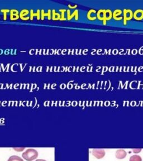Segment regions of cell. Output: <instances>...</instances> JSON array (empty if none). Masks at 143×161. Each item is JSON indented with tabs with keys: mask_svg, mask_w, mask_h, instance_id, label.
<instances>
[{
	"mask_svg": "<svg viewBox=\"0 0 143 161\" xmlns=\"http://www.w3.org/2000/svg\"><path fill=\"white\" fill-rule=\"evenodd\" d=\"M22 156L27 161H33L38 157V152L34 149H28L23 153Z\"/></svg>",
	"mask_w": 143,
	"mask_h": 161,
	"instance_id": "6da1fadb",
	"label": "cell"
},
{
	"mask_svg": "<svg viewBox=\"0 0 143 161\" xmlns=\"http://www.w3.org/2000/svg\"><path fill=\"white\" fill-rule=\"evenodd\" d=\"M123 12V25H126L127 24L126 22L128 20H131L133 18V12L131 10H127V9H124Z\"/></svg>",
	"mask_w": 143,
	"mask_h": 161,
	"instance_id": "7a4b0ae2",
	"label": "cell"
},
{
	"mask_svg": "<svg viewBox=\"0 0 143 161\" xmlns=\"http://www.w3.org/2000/svg\"><path fill=\"white\" fill-rule=\"evenodd\" d=\"M92 154L97 159H101L105 155V152L104 149H95L92 151Z\"/></svg>",
	"mask_w": 143,
	"mask_h": 161,
	"instance_id": "3957f363",
	"label": "cell"
},
{
	"mask_svg": "<svg viewBox=\"0 0 143 161\" xmlns=\"http://www.w3.org/2000/svg\"><path fill=\"white\" fill-rule=\"evenodd\" d=\"M133 17L136 20L143 19V10L140 9L136 10L133 14Z\"/></svg>",
	"mask_w": 143,
	"mask_h": 161,
	"instance_id": "277c9868",
	"label": "cell"
},
{
	"mask_svg": "<svg viewBox=\"0 0 143 161\" xmlns=\"http://www.w3.org/2000/svg\"><path fill=\"white\" fill-rule=\"evenodd\" d=\"M10 20L12 21L17 20L19 17L20 16L19 15V11L15 9H12L10 10Z\"/></svg>",
	"mask_w": 143,
	"mask_h": 161,
	"instance_id": "5b68a950",
	"label": "cell"
},
{
	"mask_svg": "<svg viewBox=\"0 0 143 161\" xmlns=\"http://www.w3.org/2000/svg\"><path fill=\"white\" fill-rule=\"evenodd\" d=\"M67 20H70L74 16H75V20H78V11L77 10H74V12L70 15V10H67Z\"/></svg>",
	"mask_w": 143,
	"mask_h": 161,
	"instance_id": "8992f818",
	"label": "cell"
},
{
	"mask_svg": "<svg viewBox=\"0 0 143 161\" xmlns=\"http://www.w3.org/2000/svg\"><path fill=\"white\" fill-rule=\"evenodd\" d=\"M122 14V11L119 9L115 10L114 11V12L113 13V17L114 20H116V21H120L123 19V17H120L118 16L119 15H121Z\"/></svg>",
	"mask_w": 143,
	"mask_h": 161,
	"instance_id": "52a82bcc",
	"label": "cell"
},
{
	"mask_svg": "<svg viewBox=\"0 0 143 161\" xmlns=\"http://www.w3.org/2000/svg\"><path fill=\"white\" fill-rule=\"evenodd\" d=\"M126 152L123 149H118L116 152V157L118 159H123L126 156Z\"/></svg>",
	"mask_w": 143,
	"mask_h": 161,
	"instance_id": "ba28073f",
	"label": "cell"
},
{
	"mask_svg": "<svg viewBox=\"0 0 143 161\" xmlns=\"http://www.w3.org/2000/svg\"><path fill=\"white\" fill-rule=\"evenodd\" d=\"M29 14V11L27 9H24L21 10L20 13V18L22 20H28L30 19V17H25V16L28 15Z\"/></svg>",
	"mask_w": 143,
	"mask_h": 161,
	"instance_id": "9c48e42d",
	"label": "cell"
},
{
	"mask_svg": "<svg viewBox=\"0 0 143 161\" xmlns=\"http://www.w3.org/2000/svg\"><path fill=\"white\" fill-rule=\"evenodd\" d=\"M95 14H96V10L94 9L90 10L89 11L88 14H87V18L89 20L91 21H94L97 19V16H94Z\"/></svg>",
	"mask_w": 143,
	"mask_h": 161,
	"instance_id": "30bf717a",
	"label": "cell"
},
{
	"mask_svg": "<svg viewBox=\"0 0 143 161\" xmlns=\"http://www.w3.org/2000/svg\"><path fill=\"white\" fill-rule=\"evenodd\" d=\"M51 10H49L48 11L47 13H45L44 10H42L41 11V20H44V17L48 16V19L50 20L52 19V16H51Z\"/></svg>",
	"mask_w": 143,
	"mask_h": 161,
	"instance_id": "8fae6325",
	"label": "cell"
},
{
	"mask_svg": "<svg viewBox=\"0 0 143 161\" xmlns=\"http://www.w3.org/2000/svg\"><path fill=\"white\" fill-rule=\"evenodd\" d=\"M34 16L37 17V20H39L40 19V11L39 10H37L36 13H34L33 10H31L30 11V19L31 20H33V17Z\"/></svg>",
	"mask_w": 143,
	"mask_h": 161,
	"instance_id": "7c38bea8",
	"label": "cell"
},
{
	"mask_svg": "<svg viewBox=\"0 0 143 161\" xmlns=\"http://www.w3.org/2000/svg\"><path fill=\"white\" fill-rule=\"evenodd\" d=\"M105 10H104V9L99 10L97 13V19L101 21H104L105 20Z\"/></svg>",
	"mask_w": 143,
	"mask_h": 161,
	"instance_id": "4fadbf2b",
	"label": "cell"
},
{
	"mask_svg": "<svg viewBox=\"0 0 143 161\" xmlns=\"http://www.w3.org/2000/svg\"><path fill=\"white\" fill-rule=\"evenodd\" d=\"M113 17V12L110 10H105V20L108 21V20H111Z\"/></svg>",
	"mask_w": 143,
	"mask_h": 161,
	"instance_id": "5bb4252c",
	"label": "cell"
},
{
	"mask_svg": "<svg viewBox=\"0 0 143 161\" xmlns=\"http://www.w3.org/2000/svg\"><path fill=\"white\" fill-rule=\"evenodd\" d=\"M52 19L53 20H58L60 19L61 18V16L60 15L58 14V13H56L55 12V10H52Z\"/></svg>",
	"mask_w": 143,
	"mask_h": 161,
	"instance_id": "9a60e30c",
	"label": "cell"
},
{
	"mask_svg": "<svg viewBox=\"0 0 143 161\" xmlns=\"http://www.w3.org/2000/svg\"><path fill=\"white\" fill-rule=\"evenodd\" d=\"M7 161H24V160L19 156H11Z\"/></svg>",
	"mask_w": 143,
	"mask_h": 161,
	"instance_id": "2e32d148",
	"label": "cell"
},
{
	"mask_svg": "<svg viewBox=\"0 0 143 161\" xmlns=\"http://www.w3.org/2000/svg\"><path fill=\"white\" fill-rule=\"evenodd\" d=\"M130 161H142V159L140 156L134 155L130 157Z\"/></svg>",
	"mask_w": 143,
	"mask_h": 161,
	"instance_id": "e0dca14e",
	"label": "cell"
},
{
	"mask_svg": "<svg viewBox=\"0 0 143 161\" xmlns=\"http://www.w3.org/2000/svg\"><path fill=\"white\" fill-rule=\"evenodd\" d=\"M1 12H3L4 14V20H7V13L10 12V10L9 9H2L1 10Z\"/></svg>",
	"mask_w": 143,
	"mask_h": 161,
	"instance_id": "ac0fdd59",
	"label": "cell"
},
{
	"mask_svg": "<svg viewBox=\"0 0 143 161\" xmlns=\"http://www.w3.org/2000/svg\"><path fill=\"white\" fill-rule=\"evenodd\" d=\"M59 11L61 12V14H62V15H61V18H60V20H61V21H63V20H65L67 19L66 18H65V16H64V13H65V12H66L67 11V10H65V9H60V10H59Z\"/></svg>",
	"mask_w": 143,
	"mask_h": 161,
	"instance_id": "d6986e66",
	"label": "cell"
},
{
	"mask_svg": "<svg viewBox=\"0 0 143 161\" xmlns=\"http://www.w3.org/2000/svg\"><path fill=\"white\" fill-rule=\"evenodd\" d=\"M141 151H142V149H133L134 153H140L141 152Z\"/></svg>",
	"mask_w": 143,
	"mask_h": 161,
	"instance_id": "ffe728a7",
	"label": "cell"
},
{
	"mask_svg": "<svg viewBox=\"0 0 143 161\" xmlns=\"http://www.w3.org/2000/svg\"><path fill=\"white\" fill-rule=\"evenodd\" d=\"M68 7H69L70 9H75V8L77 7V5H75L74 6H71V5H68Z\"/></svg>",
	"mask_w": 143,
	"mask_h": 161,
	"instance_id": "44dd1931",
	"label": "cell"
},
{
	"mask_svg": "<svg viewBox=\"0 0 143 161\" xmlns=\"http://www.w3.org/2000/svg\"><path fill=\"white\" fill-rule=\"evenodd\" d=\"M25 149V148H21V149H16V148H14V149H15V150H16V151H23L24 149Z\"/></svg>",
	"mask_w": 143,
	"mask_h": 161,
	"instance_id": "7402d4cb",
	"label": "cell"
},
{
	"mask_svg": "<svg viewBox=\"0 0 143 161\" xmlns=\"http://www.w3.org/2000/svg\"><path fill=\"white\" fill-rule=\"evenodd\" d=\"M36 161H46L44 160H42V159H39V160H36Z\"/></svg>",
	"mask_w": 143,
	"mask_h": 161,
	"instance_id": "603a6c76",
	"label": "cell"
},
{
	"mask_svg": "<svg viewBox=\"0 0 143 161\" xmlns=\"http://www.w3.org/2000/svg\"><path fill=\"white\" fill-rule=\"evenodd\" d=\"M0 12H1V11H0ZM0 19H1V17H0Z\"/></svg>",
	"mask_w": 143,
	"mask_h": 161,
	"instance_id": "cb8c5ba5",
	"label": "cell"
}]
</instances>
